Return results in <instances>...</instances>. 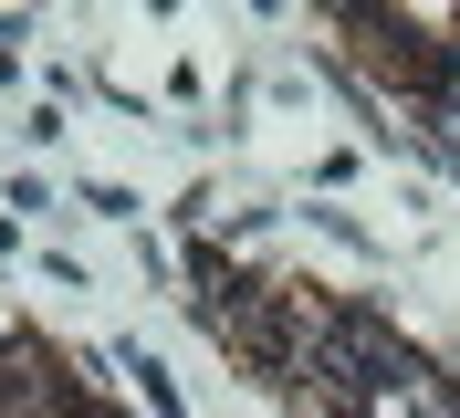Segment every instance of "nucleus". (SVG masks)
<instances>
[{
    "label": "nucleus",
    "instance_id": "f257e3e1",
    "mask_svg": "<svg viewBox=\"0 0 460 418\" xmlns=\"http://www.w3.org/2000/svg\"><path fill=\"white\" fill-rule=\"evenodd\" d=\"M367 22L419 53H460V0H367Z\"/></svg>",
    "mask_w": 460,
    "mask_h": 418
},
{
    "label": "nucleus",
    "instance_id": "f03ea898",
    "mask_svg": "<svg viewBox=\"0 0 460 418\" xmlns=\"http://www.w3.org/2000/svg\"><path fill=\"white\" fill-rule=\"evenodd\" d=\"M115 366H126V387L146 397V418H189V397H178L168 356H146V345H115Z\"/></svg>",
    "mask_w": 460,
    "mask_h": 418
},
{
    "label": "nucleus",
    "instance_id": "7ed1b4c3",
    "mask_svg": "<svg viewBox=\"0 0 460 418\" xmlns=\"http://www.w3.org/2000/svg\"><path fill=\"white\" fill-rule=\"evenodd\" d=\"M376 418H460V397L429 387V377H398V387L376 397Z\"/></svg>",
    "mask_w": 460,
    "mask_h": 418
},
{
    "label": "nucleus",
    "instance_id": "20e7f679",
    "mask_svg": "<svg viewBox=\"0 0 460 418\" xmlns=\"http://www.w3.org/2000/svg\"><path fill=\"white\" fill-rule=\"evenodd\" d=\"M11 209H22V220H53V189H42L31 167H11Z\"/></svg>",
    "mask_w": 460,
    "mask_h": 418
}]
</instances>
